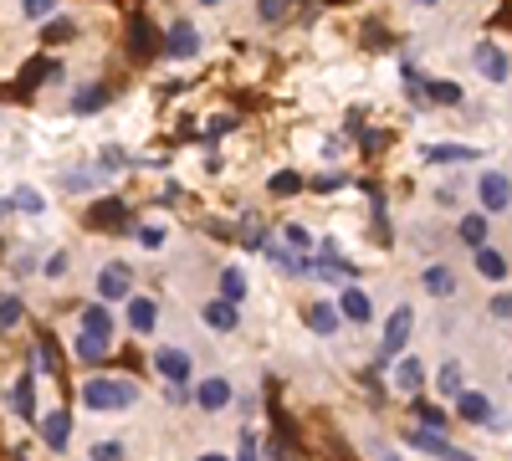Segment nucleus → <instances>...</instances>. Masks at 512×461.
Segmentation results:
<instances>
[{"mask_svg":"<svg viewBox=\"0 0 512 461\" xmlns=\"http://www.w3.org/2000/svg\"><path fill=\"white\" fill-rule=\"evenodd\" d=\"M88 456H98V461H113V456H128V446H123V441H93V446H88Z\"/></svg>","mask_w":512,"mask_h":461,"instance_id":"7c9ffc66","label":"nucleus"},{"mask_svg":"<svg viewBox=\"0 0 512 461\" xmlns=\"http://www.w3.org/2000/svg\"><path fill=\"white\" fill-rule=\"evenodd\" d=\"M472 262H477V277H482V282H507V272H512V267H507V257H502V251H497L492 241L472 251Z\"/></svg>","mask_w":512,"mask_h":461,"instance_id":"6ab92c4d","label":"nucleus"},{"mask_svg":"<svg viewBox=\"0 0 512 461\" xmlns=\"http://www.w3.org/2000/svg\"><path fill=\"white\" fill-rule=\"evenodd\" d=\"M216 287H221V298H231V303H246V292H251V277H246V267H226Z\"/></svg>","mask_w":512,"mask_h":461,"instance_id":"5701e85b","label":"nucleus"},{"mask_svg":"<svg viewBox=\"0 0 512 461\" xmlns=\"http://www.w3.org/2000/svg\"><path fill=\"white\" fill-rule=\"evenodd\" d=\"M93 292H98V298L103 303H128V292H134V267H128V262H103L98 267V277H93Z\"/></svg>","mask_w":512,"mask_h":461,"instance_id":"39448f33","label":"nucleus"},{"mask_svg":"<svg viewBox=\"0 0 512 461\" xmlns=\"http://www.w3.org/2000/svg\"><path fill=\"white\" fill-rule=\"evenodd\" d=\"M415 6H420V11H431V6H441V0H415Z\"/></svg>","mask_w":512,"mask_h":461,"instance_id":"c03bdc74","label":"nucleus"},{"mask_svg":"<svg viewBox=\"0 0 512 461\" xmlns=\"http://www.w3.org/2000/svg\"><path fill=\"white\" fill-rule=\"evenodd\" d=\"M338 308H344L349 323H369V318H374V298H369L359 282H344V287H338Z\"/></svg>","mask_w":512,"mask_h":461,"instance_id":"f8f14e48","label":"nucleus"},{"mask_svg":"<svg viewBox=\"0 0 512 461\" xmlns=\"http://www.w3.org/2000/svg\"><path fill=\"white\" fill-rule=\"evenodd\" d=\"M164 241H169V231H164V226H144V231H139V246H149V251H154V246H164Z\"/></svg>","mask_w":512,"mask_h":461,"instance_id":"f704fd0d","label":"nucleus"},{"mask_svg":"<svg viewBox=\"0 0 512 461\" xmlns=\"http://www.w3.org/2000/svg\"><path fill=\"white\" fill-rule=\"evenodd\" d=\"M41 441H47V451H67V441H72V415H67V410H47V415H41Z\"/></svg>","mask_w":512,"mask_h":461,"instance_id":"2eb2a0df","label":"nucleus"},{"mask_svg":"<svg viewBox=\"0 0 512 461\" xmlns=\"http://www.w3.org/2000/svg\"><path fill=\"white\" fill-rule=\"evenodd\" d=\"M21 16H26L31 26H41V21L57 16V0H21Z\"/></svg>","mask_w":512,"mask_h":461,"instance_id":"cd10ccee","label":"nucleus"},{"mask_svg":"<svg viewBox=\"0 0 512 461\" xmlns=\"http://www.w3.org/2000/svg\"><path fill=\"white\" fill-rule=\"evenodd\" d=\"M282 241H287V246H297V251H308V246H313V236H308L303 226H287V231H282Z\"/></svg>","mask_w":512,"mask_h":461,"instance_id":"72a5a7b5","label":"nucleus"},{"mask_svg":"<svg viewBox=\"0 0 512 461\" xmlns=\"http://www.w3.org/2000/svg\"><path fill=\"white\" fill-rule=\"evenodd\" d=\"M420 292H425V298H451V292H456V272L446 262H431L420 272Z\"/></svg>","mask_w":512,"mask_h":461,"instance_id":"f3484780","label":"nucleus"},{"mask_svg":"<svg viewBox=\"0 0 512 461\" xmlns=\"http://www.w3.org/2000/svg\"><path fill=\"white\" fill-rule=\"evenodd\" d=\"M344 323H349V318H344V308H338V303H313V308H308V328L318 333V339H333Z\"/></svg>","mask_w":512,"mask_h":461,"instance_id":"dca6fc26","label":"nucleus"},{"mask_svg":"<svg viewBox=\"0 0 512 461\" xmlns=\"http://www.w3.org/2000/svg\"><path fill=\"white\" fill-rule=\"evenodd\" d=\"M113 333H118V323H113V313H108V303H103V298L82 303L72 354H77L82 364H103V359H108V349H113Z\"/></svg>","mask_w":512,"mask_h":461,"instance_id":"f257e3e1","label":"nucleus"},{"mask_svg":"<svg viewBox=\"0 0 512 461\" xmlns=\"http://www.w3.org/2000/svg\"><path fill=\"white\" fill-rule=\"evenodd\" d=\"M272 262H277V267H282L287 277H303V272H308V262L297 257V251H272Z\"/></svg>","mask_w":512,"mask_h":461,"instance_id":"c756f323","label":"nucleus"},{"mask_svg":"<svg viewBox=\"0 0 512 461\" xmlns=\"http://www.w3.org/2000/svg\"><path fill=\"white\" fill-rule=\"evenodd\" d=\"M16 323H21V298H16V292H6V298H0V333L16 328Z\"/></svg>","mask_w":512,"mask_h":461,"instance_id":"c85d7f7f","label":"nucleus"},{"mask_svg":"<svg viewBox=\"0 0 512 461\" xmlns=\"http://www.w3.org/2000/svg\"><path fill=\"white\" fill-rule=\"evenodd\" d=\"M410 333H415V308L410 303H400L395 313H390V323H384V333H379V349L384 354H405V344H410Z\"/></svg>","mask_w":512,"mask_h":461,"instance_id":"0eeeda50","label":"nucleus"},{"mask_svg":"<svg viewBox=\"0 0 512 461\" xmlns=\"http://www.w3.org/2000/svg\"><path fill=\"white\" fill-rule=\"evenodd\" d=\"M313 185H318V190H338V185H344V175H338V170H333V175H318Z\"/></svg>","mask_w":512,"mask_h":461,"instance_id":"a19ab883","label":"nucleus"},{"mask_svg":"<svg viewBox=\"0 0 512 461\" xmlns=\"http://www.w3.org/2000/svg\"><path fill=\"white\" fill-rule=\"evenodd\" d=\"M164 52L175 57V62H190L195 52H200V31H195V21H175L164 31Z\"/></svg>","mask_w":512,"mask_h":461,"instance_id":"9b49d317","label":"nucleus"},{"mask_svg":"<svg viewBox=\"0 0 512 461\" xmlns=\"http://www.w3.org/2000/svg\"><path fill=\"white\" fill-rule=\"evenodd\" d=\"M456 236H461V246H487L492 241V211H472V216H461V226H456Z\"/></svg>","mask_w":512,"mask_h":461,"instance_id":"a211bd4d","label":"nucleus"},{"mask_svg":"<svg viewBox=\"0 0 512 461\" xmlns=\"http://www.w3.org/2000/svg\"><path fill=\"white\" fill-rule=\"evenodd\" d=\"M108 103V88H98V82H88V88L72 93V113H98Z\"/></svg>","mask_w":512,"mask_h":461,"instance_id":"a878e982","label":"nucleus"},{"mask_svg":"<svg viewBox=\"0 0 512 461\" xmlns=\"http://www.w3.org/2000/svg\"><path fill=\"white\" fill-rule=\"evenodd\" d=\"M221 134H231V118H210L205 123V139H221Z\"/></svg>","mask_w":512,"mask_h":461,"instance_id":"4c0bfd02","label":"nucleus"},{"mask_svg":"<svg viewBox=\"0 0 512 461\" xmlns=\"http://www.w3.org/2000/svg\"><path fill=\"white\" fill-rule=\"evenodd\" d=\"M231 400H236V390H231L226 374H205V380L195 385V405H200L205 415H221Z\"/></svg>","mask_w":512,"mask_h":461,"instance_id":"9d476101","label":"nucleus"},{"mask_svg":"<svg viewBox=\"0 0 512 461\" xmlns=\"http://www.w3.org/2000/svg\"><path fill=\"white\" fill-rule=\"evenodd\" d=\"M31 390H36V374H21V380H16V395H11L21 421H36V395H31Z\"/></svg>","mask_w":512,"mask_h":461,"instance_id":"b1692460","label":"nucleus"},{"mask_svg":"<svg viewBox=\"0 0 512 461\" xmlns=\"http://www.w3.org/2000/svg\"><path fill=\"white\" fill-rule=\"evenodd\" d=\"M405 446H410V451H431V456H456V461H466V451H461L456 441H441L431 426H415V431L405 436Z\"/></svg>","mask_w":512,"mask_h":461,"instance_id":"4468645a","label":"nucleus"},{"mask_svg":"<svg viewBox=\"0 0 512 461\" xmlns=\"http://www.w3.org/2000/svg\"><path fill=\"white\" fill-rule=\"evenodd\" d=\"M134 405H139V385H128L123 374H93L82 385V410H93V415H123Z\"/></svg>","mask_w":512,"mask_h":461,"instance_id":"f03ea898","label":"nucleus"},{"mask_svg":"<svg viewBox=\"0 0 512 461\" xmlns=\"http://www.w3.org/2000/svg\"><path fill=\"white\" fill-rule=\"evenodd\" d=\"M472 67H477L482 82H492V88H507V82H512V62H507L502 41H477V47H472Z\"/></svg>","mask_w":512,"mask_h":461,"instance_id":"7ed1b4c3","label":"nucleus"},{"mask_svg":"<svg viewBox=\"0 0 512 461\" xmlns=\"http://www.w3.org/2000/svg\"><path fill=\"white\" fill-rule=\"evenodd\" d=\"M123 323H128V333H154L159 328V303L149 298V292H128Z\"/></svg>","mask_w":512,"mask_h":461,"instance_id":"1a4fd4ad","label":"nucleus"},{"mask_svg":"<svg viewBox=\"0 0 512 461\" xmlns=\"http://www.w3.org/2000/svg\"><path fill=\"white\" fill-rule=\"evenodd\" d=\"M425 98H431V103H441V108H461V88H456V82H446V77H436V82H425Z\"/></svg>","mask_w":512,"mask_h":461,"instance_id":"393cba45","label":"nucleus"},{"mask_svg":"<svg viewBox=\"0 0 512 461\" xmlns=\"http://www.w3.org/2000/svg\"><path fill=\"white\" fill-rule=\"evenodd\" d=\"M256 446H262V441H256V431H241V441H236V451H241V456H256Z\"/></svg>","mask_w":512,"mask_h":461,"instance_id":"58836bf2","label":"nucleus"},{"mask_svg":"<svg viewBox=\"0 0 512 461\" xmlns=\"http://www.w3.org/2000/svg\"><path fill=\"white\" fill-rule=\"evenodd\" d=\"M200 6H205V11H210V6H221V0H200Z\"/></svg>","mask_w":512,"mask_h":461,"instance_id":"a18cd8bd","label":"nucleus"},{"mask_svg":"<svg viewBox=\"0 0 512 461\" xmlns=\"http://www.w3.org/2000/svg\"><path fill=\"white\" fill-rule=\"evenodd\" d=\"M11 211H16V200H6V195H0V221H6Z\"/></svg>","mask_w":512,"mask_h":461,"instance_id":"37998d69","label":"nucleus"},{"mask_svg":"<svg viewBox=\"0 0 512 461\" xmlns=\"http://www.w3.org/2000/svg\"><path fill=\"white\" fill-rule=\"evenodd\" d=\"M200 318H205V328H216V333H236V303L231 298H210L200 308Z\"/></svg>","mask_w":512,"mask_h":461,"instance_id":"412c9836","label":"nucleus"},{"mask_svg":"<svg viewBox=\"0 0 512 461\" xmlns=\"http://www.w3.org/2000/svg\"><path fill=\"white\" fill-rule=\"evenodd\" d=\"M390 390L405 395V400L425 390V364H420V354H400V359L390 364Z\"/></svg>","mask_w":512,"mask_h":461,"instance_id":"6e6552de","label":"nucleus"},{"mask_svg":"<svg viewBox=\"0 0 512 461\" xmlns=\"http://www.w3.org/2000/svg\"><path fill=\"white\" fill-rule=\"evenodd\" d=\"M477 200H482V211L507 216V211H512V180H507L502 170H482V180H477Z\"/></svg>","mask_w":512,"mask_h":461,"instance_id":"423d86ee","label":"nucleus"},{"mask_svg":"<svg viewBox=\"0 0 512 461\" xmlns=\"http://www.w3.org/2000/svg\"><path fill=\"white\" fill-rule=\"evenodd\" d=\"M256 16H262L267 26H272V21H282V0H262V6H256Z\"/></svg>","mask_w":512,"mask_h":461,"instance_id":"c9c22d12","label":"nucleus"},{"mask_svg":"<svg viewBox=\"0 0 512 461\" xmlns=\"http://www.w3.org/2000/svg\"><path fill=\"white\" fill-rule=\"evenodd\" d=\"M67 190H93V175H67Z\"/></svg>","mask_w":512,"mask_h":461,"instance_id":"79ce46f5","label":"nucleus"},{"mask_svg":"<svg viewBox=\"0 0 512 461\" xmlns=\"http://www.w3.org/2000/svg\"><path fill=\"white\" fill-rule=\"evenodd\" d=\"M431 385H436V395H441V400H451V405H456V395L466 390V369H461V359H446V364L436 369V380H431Z\"/></svg>","mask_w":512,"mask_h":461,"instance_id":"aec40b11","label":"nucleus"},{"mask_svg":"<svg viewBox=\"0 0 512 461\" xmlns=\"http://www.w3.org/2000/svg\"><path fill=\"white\" fill-rule=\"evenodd\" d=\"M456 415H461L466 426H492L497 410H492V400H487L482 390H461V395H456Z\"/></svg>","mask_w":512,"mask_h":461,"instance_id":"ddd939ff","label":"nucleus"},{"mask_svg":"<svg viewBox=\"0 0 512 461\" xmlns=\"http://www.w3.org/2000/svg\"><path fill=\"white\" fill-rule=\"evenodd\" d=\"M425 159H431V164H472V159H482V149H466V144H436V149H425Z\"/></svg>","mask_w":512,"mask_h":461,"instance_id":"4be33fe9","label":"nucleus"},{"mask_svg":"<svg viewBox=\"0 0 512 461\" xmlns=\"http://www.w3.org/2000/svg\"><path fill=\"white\" fill-rule=\"evenodd\" d=\"M492 318H512V292H497L492 298Z\"/></svg>","mask_w":512,"mask_h":461,"instance_id":"e433bc0d","label":"nucleus"},{"mask_svg":"<svg viewBox=\"0 0 512 461\" xmlns=\"http://www.w3.org/2000/svg\"><path fill=\"white\" fill-rule=\"evenodd\" d=\"M292 190H303V175H272V195H292Z\"/></svg>","mask_w":512,"mask_h":461,"instance_id":"2f4dec72","label":"nucleus"},{"mask_svg":"<svg viewBox=\"0 0 512 461\" xmlns=\"http://www.w3.org/2000/svg\"><path fill=\"white\" fill-rule=\"evenodd\" d=\"M154 369H159V380L175 385V390H185V385L195 380V359H190V349H180V344H159V349H154Z\"/></svg>","mask_w":512,"mask_h":461,"instance_id":"20e7f679","label":"nucleus"},{"mask_svg":"<svg viewBox=\"0 0 512 461\" xmlns=\"http://www.w3.org/2000/svg\"><path fill=\"white\" fill-rule=\"evenodd\" d=\"M67 272V251H52V262H47V277H62Z\"/></svg>","mask_w":512,"mask_h":461,"instance_id":"ea45409f","label":"nucleus"},{"mask_svg":"<svg viewBox=\"0 0 512 461\" xmlns=\"http://www.w3.org/2000/svg\"><path fill=\"white\" fill-rule=\"evenodd\" d=\"M415 415H420V426H431V431H441V426H446V410H436V405H420Z\"/></svg>","mask_w":512,"mask_h":461,"instance_id":"473e14b6","label":"nucleus"},{"mask_svg":"<svg viewBox=\"0 0 512 461\" xmlns=\"http://www.w3.org/2000/svg\"><path fill=\"white\" fill-rule=\"evenodd\" d=\"M11 200H16V211H21V216H47V195L31 190V185H21Z\"/></svg>","mask_w":512,"mask_h":461,"instance_id":"bb28decb","label":"nucleus"}]
</instances>
